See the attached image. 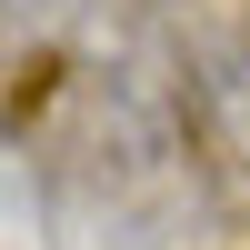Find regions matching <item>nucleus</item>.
Wrapping results in <instances>:
<instances>
[{"instance_id":"nucleus-1","label":"nucleus","mask_w":250,"mask_h":250,"mask_svg":"<svg viewBox=\"0 0 250 250\" xmlns=\"http://www.w3.org/2000/svg\"><path fill=\"white\" fill-rule=\"evenodd\" d=\"M30 180L60 250H190L200 240L190 140L140 70H80L40 120Z\"/></svg>"},{"instance_id":"nucleus-2","label":"nucleus","mask_w":250,"mask_h":250,"mask_svg":"<svg viewBox=\"0 0 250 250\" xmlns=\"http://www.w3.org/2000/svg\"><path fill=\"white\" fill-rule=\"evenodd\" d=\"M190 100H200V120H210L220 160L250 180V10L190 30Z\"/></svg>"}]
</instances>
